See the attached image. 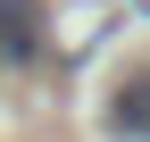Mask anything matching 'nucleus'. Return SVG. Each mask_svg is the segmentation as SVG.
Here are the masks:
<instances>
[{"mask_svg":"<svg viewBox=\"0 0 150 142\" xmlns=\"http://www.w3.org/2000/svg\"><path fill=\"white\" fill-rule=\"evenodd\" d=\"M108 134H117V142H150V75H125V84H117Z\"/></svg>","mask_w":150,"mask_h":142,"instance_id":"1","label":"nucleus"},{"mask_svg":"<svg viewBox=\"0 0 150 142\" xmlns=\"http://www.w3.org/2000/svg\"><path fill=\"white\" fill-rule=\"evenodd\" d=\"M0 50L8 59H33L42 50V9L33 0H0Z\"/></svg>","mask_w":150,"mask_h":142,"instance_id":"2","label":"nucleus"}]
</instances>
